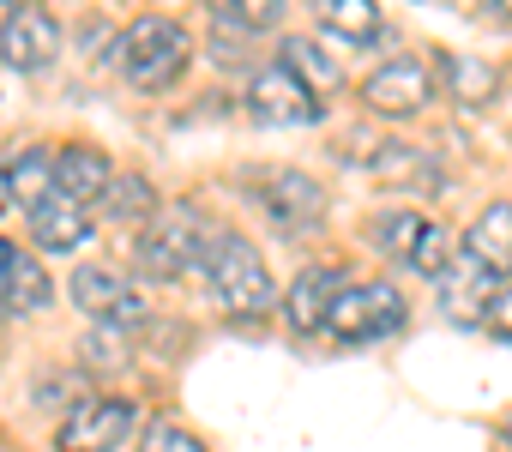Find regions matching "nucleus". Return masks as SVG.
Masks as SVG:
<instances>
[{
	"label": "nucleus",
	"instance_id": "5",
	"mask_svg": "<svg viewBox=\"0 0 512 452\" xmlns=\"http://www.w3.org/2000/svg\"><path fill=\"white\" fill-rule=\"evenodd\" d=\"M368 236H374L380 254H392L398 266H410L422 278H440L452 266V236L440 230L428 211H380L368 223Z\"/></svg>",
	"mask_w": 512,
	"mask_h": 452
},
{
	"label": "nucleus",
	"instance_id": "26",
	"mask_svg": "<svg viewBox=\"0 0 512 452\" xmlns=\"http://www.w3.org/2000/svg\"><path fill=\"white\" fill-rule=\"evenodd\" d=\"M7 260H13V248H7V242H0V272H7Z\"/></svg>",
	"mask_w": 512,
	"mask_h": 452
},
{
	"label": "nucleus",
	"instance_id": "27",
	"mask_svg": "<svg viewBox=\"0 0 512 452\" xmlns=\"http://www.w3.org/2000/svg\"><path fill=\"white\" fill-rule=\"evenodd\" d=\"M0 7H13V13H19V7H31V0H0Z\"/></svg>",
	"mask_w": 512,
	"mask_h": 452
},
{
	"label": "nucleus",
	"instance_id": "7",
	"mask_svg": "<svg viewBox=\"0 0 512 452\" xmlns=\"http://www.w3.org/2000/svg\"><path fill=\"white\" fill-rule=\"evenodd\" d=\"M428 97H434V61H428V55H392V61H380V67L362 79V103H368L374 115H392V121L422 115Z\"/></svg>",
	"mask_w": 512,
	"mask_h": 452
},
{
	"label": "nucleus",
	"instance_id": "6",
	"mask_svg": "<svg viewBox=\"0 0 512 452\" xmlns=\"http://www.w3.org/2000/svg\"><path fill=\"white\" fill-rule=\"evenodd\" d=\"M67 296H73L79 314H91V320L109 326V332L145 326V296H139V284L121 278V272H109V266H79V272L67 278Z\"/></svg>",
	"mask_w": 512,
	"mask_h": 452
},
{
	"label": "nucleus",
	"instance_id": "9",
	"mask_svg": "<svg viewBox=\"0 0 512 452\" xmlns=\"http://www.w3.org/2000/svg\"><path fill=\"white\" fill-rule=\"evenodd\" d=\"M133 422H139L133 398H91L67 410V422L55 428V452H115L133 434Z\"/></svg>",
	"mask_w": 512,
	"mask_h": 452
},
{
	"label": "nucleus",
	"instance_id": "21",
	"mask_svg": "<svg viewBox=\"0 0 512 452\" xmlns=\"http://www.w3.org/2000/svg\"><path fill=\"white\" fill-rule=\"evenodd\" d=\"M103 217L121 223V230H145V223L157 217V193L145 175H115V187L103 193Z\"/></svg>",
	"mask_w": 512,
	"mask_h": 452
},
{
	"label": "nucleus",
	"instance_id": "17",
	"mask_svg": "<svg viewBox=\"0 0 512 452\" xmlns=\"http://www.w3.org/2000/svg\"><path fill=\"white\" fill-rule=\"evenodd\" d=\"M49 296H55V284H49V272L37 266V254H19V248H13L7 272H0V314H13V320L43 314Z\"/></svg>",
	"mask_w": 512,
	"mask_h": 452
},
{
	"label": "nucleus",
	"instance_id": "22",
	"mask_svg": "<svg viewBox=\"0 0 512 452\" xmlns=\"http://www.w3.org/2000/svg\"><path fill=\"white\" fill-rule=\"evenodd\" d=\"M7 175H13V199H19L25 211H31V205H43V199L55 193V151H49V145H31V151H19V157H13V169H7Z\"/></svg>",
	"mask_w": 512,
	"mask_h": 452
},
{
	"label": "nucleus",
	"instance_id": "16",
	"mask_svg": "<svg viewBox=\"0 0 512 452\" xmlns=\"http://www.w3.org/2000/svg\"><path fill=\"white\" fill-rule=\"evenodd\" d=\"M434 284H440V308H446L458 326H476V320H488V308H494V278H488L476 260H458V266H446Z\"/></svg>",
	"mask_w": 512,
	"mask_h": 452
},
{
	"label": "nucleus",
	"instance_id": "28",
	"mask_svg": "<svg viewBox=\"0 0 512 452\" xmlns=\"http://www.w3.org/2000/svg\"><path fill=\"white\" fill-rule=\"evenodd\" d=\"M500 440H506V446H512V422H506V428H500Z\"/></svg>",
	"mask_w": 512,
	"mask_h": 452
},
{
	"label": "nucleus",
	"instance_id": "3",
	"mask_svg": "<svg viewBox=\"0 0 512 452\" xmlns=\"http://www.w3.org/2000/svg\"><path fill=\"white\" fill-rule=\"evenodd\" d=\"M205 236H211V223H199L193 205H181V211H157L145 230H139L133 260H139L145 278H157V284H181L187 272H199V260H205Z\"/></svg>",
	"mask_w": 512,
	"mask_h": 452
},
{
	"label": "nucleus",
	"instance_id": "15",
	"mask_svg": "<svg viewBox=\"0 0 512 452\" xmlns=\"http://www.w3.org/2000/svg\"><path fill=\"white\" fill-rule=\"evenodd\" d=\"M55 187L73 193L79 205H103V193L115 187V163L97 145H61L55 151Z\"/></svg>",
	"mask_w": 512,
	"mask_h": 452
},
{
	"label": "nucleus",
	"instance_id": "2",
	"mask_svg": "<svg viewBox=\"0 0 512 452\" xmlns=\"http://www.w3.org/2000/svg\"><path fill=\"white\" fill-rule=\"evenodd\" d=\"M193 61V37L181 31V19L145 13L115 37V67L133 91H169Z\"/></svg>",
	"mask_w": 512,
	"mask_h": 452
},
{
	"label": "nucleus",
	"instance_id": "24",
	"mask_svg": "<svg viewBox=\"0 0 512 452\" xmlns=\"http://www.w3.org/2000/svg\"><path fill=\"white\" fill-rule=\"evenodd\" d=\"M488 326H494V338H506V344H512V284H500V290H494Z\"/></svg>",
	"mask_w": 512,
	"mask_h": 452
},
{
	"label": "nucleus",
	"instance_id": "10",
	"mask_svg": "<svg viewBox=\"0 0 512 452\" xmlns=\"http://www.w3.org/2000/svg\"><path fill=\"white\" fill-rule=\"evenodd\" d=\"M260 205L278 217V230H290V236H308L314 223L326 217V187L308 175V169H266L260 175Z\"/></svg>",
	"mask_w": 512,
	"mask_h": 452
},
{
	"label": "nucleus",
	"instance_id": "29",
	"mask_svg": "<svg viewBox=\"0 0 512 452\" xmlns=\"http://www.w3.org/2000/svg\"><path fill=\"white\" fill-rule=\"evenodd\" d=\"M482 7H512V0H482Z\"/></svg>",
	"mask_w": 512,
	"mask_h": 452
},
{
	"label": "nucleus",
	"instance_id": "12",
	"mask_svg": "<svg viewBox=\"0 0 512 452\" xmlns=\"http://www.w3.org/2000/svg\"><path fill=\"white\" fill-rule=\"evenodd\" d=\"M25 217H31V242L49 248V254H73V248L91 242V205H79V199L61 193V187H55L43 205H31Z\"/></svg>",
	"mask_w": 512,
	"mask_h": 452
},
{
	"label": "nucleus",
	"instance_id": "1",
	"mask_svg": "<svg viewBox=\"0 0 512 452\" xmlns=\"http://www.w3.org/2000/svg\"><path fill=\"white\" fill-rule=\"evenodd\" d=\"M199 278L217 296V308H229V314H266L278 302V278L266 272L260 248H253L247 236H235V230H211L205 236Z\"/></svg>",
	"mask_w": 512,
	"mask_h": 452
},
{
	"label": "nucleus",
	"instance_id": "25",
	"mask_svg": "<svg viewBox=\"0 0 512 452\" xmlns=\"http://www.w3.org/2000/svg\"><path fill=\"white\" fill-rule=\"evenodd\" d=\"M7 205H13V175L0 169V211H7Z\"/></svg>",
	"mask_w": 512,
	"mask_h": 452
},
{
	"label": "nucleus",
	"instance_id": "13",
	"mask_svg": "<svg viewBox=\"0 0 512 452\" xmlns=\"http://www.w3.org/2000/svg\"><path fill=\"white\" fill-rule=\"evenodd\" d=\"M338 290H344V272H332V266H308L290 290H284V320H290V332H326V314H332V302H338Z\"/></svg>",
	"mask_w": 512,
	"mask_h": 452
},
{
	"label": "nucleus",
	"instance_id": "19",
	"mask_svg": "<svg viewBox=\"0 0 512 452\" xmlns=\"http://www.w3.org/2000/svg\"><path fill=\"white\" fill-rule=\"evenodd\" d=\"M314 19H320L332 37H344L350 49H362V43H374V37L386 31V19H380L374 0H314Z\"/></svg>",
	"mask_w": 512,
	"mask_h": 452
},
{
	"label": "nucleus",
	"instance_id": "8",
	"mask_svg": "<svg viewBox=\"0 0 512 452\" xmlns=\"http://www.w3.org/2000/svg\"><path fill=\"white\" fill-rule=\"evenodd\" d=\"M247 109H253V121H266V127H314V121H320V97H314L284 61H272V67L253 73Z\"/></svg>",
	"mask_w": 512,
	"mask_h": 452
},
{
	"label": "nucleus",
	"instance_id": "14",
	"mask_svg": "<svg viewBox=\"0 0 512 452\" xmlns=\"http://www.w3.org/2000/svg\"><path fill=\"white\" fill-rule=\"evenodd\" d=\"M464 260H476L488 278H512V205H482L464 230Z\"/></svg>",
	"mask_w": 512,
	"mask_h": 452
},
{
	"label": "nucleus",
	"instance_id": "11",
	"mask_svg": "<svg viewBox=\"0 0 512 452\" xmlns=\"http://www.w3.org/2000/svg\"><path fill=\"white\" fill-rule=\"evenodd\" d=\"M55 55H61V25L37 7H19V13H7V25H0V61H7L13 73H43V67H55Z\"/></svg>",
	"mask_w": 512,
	"mask_h": 452
},
{
	"label": "nucleus",
	"instance_id": "18",
	"mask_svg": "<svg viewBox=\"0 0 512 452\" xmlns=\"http://www.w3.org/2000/svg\"><path fill=\"white\" fill-rule=\"evenodd\" d=\"M434 73L446 79V91L464 103V109H488L494 97H500V73L488 67V61H476V55H434Z\"/></svg>",
	"mask_w": 512,
	"mask_h": 452
},
{
	"label": "nucleus",
	"instance_id": "4",
	"mask_svg": "<svg viewBox=\"0 0 512 452\" xmlns=\"http://www.w3.org/2000/svg\"><path fill=\"white\" fill-rule=\"evenodd\" d=\"M404 326H410V308L392 284H344L326 314V338L338 344H380V338H398Z\"/></svg>",
	"mask_w": 512,
	"mask_h": 452
},
{
	"label": "nucleus",
	"instance_id": "20",
	"mask_svg": "<svg viewBox=\"0 0 512 452\" xmlns=\"http://www.w3.org/2000/svg\"><path fill=\"white\" fill-rule=\"evenodd\" d=\"M278 61H284V67H290V73H296V79H302V85H308L314 97H320V103H326V97L338 91V61H332V55H326V49H320L314 37H284Z\"/></svg>",
	"mask_w": 512,
	"mask_h": 452
},
{
	"label": "nucleus",
	"instance_id": "23",
	"mask_svg": "<svg viewBox=\"0 0 512 452\" xmlns=\"http://www.w3.org/2000/svg\"><path fill=\"white\" fill-rule=\"evenodd\" d=\"M139 452H211V446L199 434H187L181 422H151L145 440H139Z\"/></svg>",
	"mask_w": 512,
	"mask_h": 452
}]
</instances>
